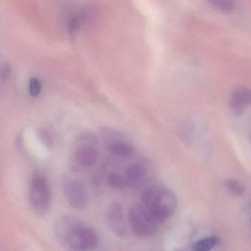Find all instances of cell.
<instances>
[{"mask_svg":"<svg viewBox=\"0 0 251 251\" xmlns=\"http://www.w3.org/2000/svg\"><path fill=\"white\" fill-rule=\"evenodd\" d=\"M108 151L110 152L117 155V156L127 157L131 156L134 152V148L133 146L123 142H116L108 145Z\"/></svg>","mask_w":251,"mask_h":251,"instance_id":"obj_10","label":"cell"},{"mask_svg":"<svg viewBox=\"0 0 251 251\" xmlns=\"http://www.w3.org/2000/svg\"><path fill=\"white\" fill-rule=\"evenodd\" d=\"M208 3L214 9L225 14L231 13L236 7L234 2L228 1V0H211L208 2Z\"/></svg>","mask_w":251,"mask_h":251,"instance_id":"obj_14","label":"cell"},{"mask_svg":"<svg viewBox=\"0 0 251 251\" xmlns=\"http://www.w3.org/2000/svg\"><path fill=\"white\" fill-rule=\"evenodd\" d=\"M225 186L231 195L236 197L242 196L246 191L243 183L236 179H227L225 182Z\"/></svg>","mask_w":251,"mask_h":251,"instance_id":"obj_13","label":"cell"},{"mask_svg":"<svg viewBox=\"0 0 251 251\" xmlns=\"http://www.w3.org/2000/svg\"><path fill=\"white\" fill-rule=\"evenodd\" d=\"M249 207H250V208H251V202H250Z\"/></svg>","mask_w":251,"mask_h":251,"instance_id":"obj_19","label":"cell"},{"mask_svg":"<svg viewBox=\"0 0 251 251\" xmlns=\"http://www.w3.org/2000/svg\"><path fill=\"white\" fill-rule=\"evenodd\" d=\"M42 89V85L39 79L36 77H32L29 82V92L33 97H36L40 93Z\"/></svg>","mask_w":251,"mask_h":251,"instance_id":"obj_15","label":"cell"},{"mask_svg":"<svg viewBox=\"0 0 251 251\" xmlns=\"http://www.w3.org/2000/svg\"><path fill=\"white\" fill-rule=\"evenodd\" d=\"M219 239L217 236H208L197 241L192 246L194 251H210L218 244Z\"/></svg>","mask_w":251,"mask_h":251,"instance_id":"obj_11","label":"cell"},{"mask_svg":"<svg viewBox=\"0 0 251 251\" xmlns=\"http://www.w3.org/2000/svg\"><path fill=\"white\" fill-rule=\"evenodd\" d=\"M99 152L96 148L91 146H83L77 150L75 155L76 163L82 168H89L96 164Z\"/></svg>","mask_w":251,"mask_h":251,"instance_id":"obj_9","label":"cell"},{"mask_svg":"<svg viewBox=\"0 0 251 251\" xmlns=\"http://www.w3.org/2000/svg\"><path fill=\"white\" fill-rule=\"evenodd\" d=\"M54 233L65 251H93L99 242L96 230L89 223L72 216H61L55 222Z\"/></svg>","mask_w":251,"mask_h":251,"instance_id":"obj_1","label":"cell"},{"mask_svg":"<svg viewBox=\"0 0 251 251\" xmlns=\"http://www.w3.org/2000/svg\"><path fill=\"white\" fill-rule=\"evenodd\" d=\"M127 220L132 233L139 238L151 237L157 231L159 226V223L152 218L140 202H134L130 205Z\"/></svg>","mask_w":251,"mask_h":251,"instance_id":"obj_4","label":"cell"},{"mask_svg":"<svg viewBox=\"0 0 251 251\" xmlns=\"http://www.w3.org/2000/svg\"></svg>","mask_w":251,"mask_h":251,"instance_id":"obj_20","label":"cell"},{"mask_svg":"<svg viewBox=\"0 0 251 251\" xmlns=\"http://www.w3.org/2000/svg\"><path fill=\"white\" fill-rule=\"evenodd\" d=\"M147 173V168L143 164L134 163L129 165L123 175L128 189L143 184L146 178Z\"/></svg>","mask_w":251,"mask_h":251,"instance_id":"obj_8","label":"cell"},{"mask_svg":"<svg viewBox=\"0 0 251 251\" xmlns=\"http://www.w3.org/2000/svg\"><path fill=\"white\" fill-rule=\"evenodd\" d=\"M29 204L33 214L45 217L52 207V193L49 179L45 173L36 170L32 174L29 184Z\"/></svg>","mask_w":251,"mask_h":251,"instance_id":"obj_3","label":"cell"},{"mask_svg":"<svg viewBox=\"0 0 251 251\" xmlns=\"http://www.w3.org/2000/svg\"><path fill=\"white\" fill-rule=\"evenodd\" d=\"M106 223L111 233L117 237L123 238L127 233L124 211L121 204L113 202L106 211Z\"/></svg>","mask_w":251,"mask_h":251,"instance_id":"obj_6","label":"cell"},{"mask_svg":"<svg viewBox=\"0 0 251 251\" xmlns=\"http://www.w3.org/2000/svg\"><path fill=\"white\" fill-rule=\"evenodd\" d=\"M39 136L42 140V143L47 147V148H50L52 146V139L50 136L48 132L45 130H40L39 132Z\"/></svg>","mask_w":251,"mask_h":251,"instance_id":"obj_16","label":"cell"},{"mask_svg":"<svg viewBox=\"0 0 251 251\" xmlns=\"http://www.w3.org/2000/svg\"><path fill=\"white\" fill-rule=\"evenodd\" d=\"M229 109L234 115L240 116L251 105V90L245 86L233 89L229 98Z\"/></svg>","mask_w":251,"mask_h":251,"instance_id":"obj_7","label":"cell"},{"mask_svg":"<svg viewBox=\"0 0 251 251\" xmlns=\"http://www.w3.org/2000/svg\"><path fill=\"white\" fill-rule=\"evenodd\" d=\"M108 183L111 188L117 190H125L128 189L124 176L120 173H110L109 176H108Z\"/></svg>","mask_w":251,"mask_h":251,"instance_id":"obj_12","label":"cell"},{"mask_svg":"<svg viewBox=\"0 0 251 251\" xmlns=\"http://www.w3.org/2000/svg\"><path fill=\"white\" fill-rule=\"evenodd\" d=\"M63 195L67 203L76 210H83L88 203L86 186L80 180L65 177L61 183Z\"/></svg>","mask_w":251,"mask_h":251,"instance_id":"obj_5","label":"cell"},{"mask_svg":"<svg viewBox=\"0 0 251 251\" xmlns=\"http://www.w3.org/2000/svg\"><path fill=\"white\" fill-rule=\"evenodd\" d=\"M10 73H11V69H10L9 65L8 64H4L3 67L2 69V77L3 80H6L9 76Z\"/></svg>","mask_w":251,"mask_h":251,"instance_id":"obj_18","label":"cell"},{"mask_svg":"<svg viewBox=\"0 0 251 251\" xmlns=\"http://www.w3.org/2000/svg\"><path fill=\"white\" fill-rule=\"evenodd\" d=\"M78 19H77V17H73V18L70 20V23H69V30H70V33L73 34V33H75L76 30L78 29Z\"/></svg>","mask_w":251,"mask_h":251,"instance_id":"obj_17","label":"cell"},{"mask_svg":"<svg viewBox=\"0 0 251 251\" xmlns=\"http://www.w3.org/2000/svg\"><path fill=\"white\" fill-rule=\"evenodd\" d=\"M139 202L159 224L169 220L177 207L176 194L167 188L156 185L143 191Z\"/></svg>","mask_w":251,"mask_h":251,"instance_id":"obj_2","label":"cell"}]
</instances>
